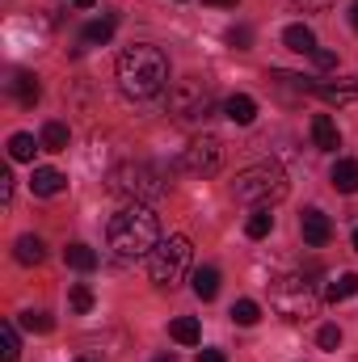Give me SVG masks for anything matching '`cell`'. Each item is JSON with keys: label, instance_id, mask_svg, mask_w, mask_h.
<instances>
[{"label": "cell", "instance_id": "obj_25", "mask_svg": "<svg viewBox=\"0 0 358 362\" xmlns=\"http://www.w3.org/2000/svg\"><path fill=\"white\" fill-rule=\"evenodd\" d=\"M270 228H274V215H270V206H258V211L249 215V223H245V232H249L253 240L270 236Z\"/></svg>", "mask_w": 358, "mask_h": 362}, {"label": "cell", "instance_id": "obj_32", "mask_svg": "<svg viewBox=\"0 0 358 362\" xmlns=\"http://www.w3.org/2000/svg\"><path fill=\"white\" fill-rule=\"evenodd\" d=\"M312 59H316V68H321V72H329V68H337V55H333V51H316Z\"/></svg>", "mask_w": 358, "mask_h": 362}, {"label": "cell", "instance_id": "obj_24", "mask_svg": "<svg viewBox=\"0 0 358 362\" xmlns=\"http://www.w3.org/2000/svg\"><path fill=\"white\" fill-rule=\"evenodd\" d=\"M17 354H21V341H17V329L4 320L0 325V362H17Z\"/></svg>", "mask_w": 358, "mask_h": 362}, {"label": "cell", "instance_id": "obj_18", "mask_svg": "<svg viewBox=\"0 0 358 362\" xmlns=\"http://www.w3.org/2000/svg\"><path fill=\"white\" fill-rule=\"evenodd\" d=\"M350 295H358V274H337V278L325 286V299H329V303H342V299H350Z\"/></svg>", "mask_w": 358, "mask_h": 362}, {"label": "cell", "instance_id": "obj_39", "mask_svg": "<svg viewBox=\"0 0 358 362\" xmlns=\"http://www.w3.org/2000/svg\"><path fill=\"white\" fill-rule=\"evenodd\" d=\"M156 362H173V358H169V354H165V358H156Z\"/></svg>", "mask_w": 358, "mask_h": 362}, {"label": "cell", "instance_id": "obj_28", "mask_svg": "<svg viewBox=\"0 0 358 362\" xmlns=\"http://www.w3.org/2000/svg\"><path fill=\"white\" fill-rule=\"evenodd\" d=\"M68 303H72V312H81V316H85V312L93 308V291L85 286V282H76V286H72V295H68Z\"/></svg>", "mask_w": 358, "mask_h": 362}, {"label": "cell", "instance_id": "obj_12", "mask_svg": "<svg viewBox=\"0 0 358 362\" xmlns=\"http://www.w3.org/2000/svg\"><path fill=\"white\" fill-rule=\"evenodd\" d=\"M312 144H316L321 152H337V148H342L337 122H333L329 114H316V118H312Z\"/></svg>", "mask_w": 358, "mask_h": 362}, {"label": "cell", "instance_id": "obj_29", "mask_svg": "<svg viewBox=\"0 0 358 362\" xmlns=\"http://www.w3.org/2000/svg\"><path fill=\"white\" fill-rule=\"evenodd\" d=\"M316 346H321V350H337V346H342V329H337V325H325V329L316 333Z\"/></svg>", "mask_w": 358, "mask_h": 362}, {"label": "cell", "instance_id": "obj_10", "mask_svg": "<svg viewBox=\"0 0 358 362\" xmlns=\"http://www.w3.org/2000/svg\"><path fill=\"white\" fill-rule=\"evenodd\" d=\"M8 93H13V101H17V105H25V110H30V105L42 97V85H38V76H34V72H13Z\"/></svg>", "mask_w": 358, "mask_h": 362}, {"label": "cell", "instance_id": "obj_11", "mask_svg": "<svg viewBox=\"0 0 358 362\" xmlns=\"http://www.w3.org/2000/svg\"><path fill=\"white\" fill-rule=\"evenodd\" d=\"M64 185H68V177H64L59 169H47V165H42V169L30 173V189H34L38 198H55V194H64Z\"/></svg>", "mask_w": 358, "mask_h": 362}, {"label": "cell", "instance_id": "obj_33", "mask_svg": "<svg viewBox=\"0 0 358 362\" xmlns=\"http://www.w3.org/2000/svg\"><path fill=\"white\" fill-rule=\"evenodd\" d=\"M295 4H304V8H312V13H321V8H329L333 0H295Z\"/></svg>", "mask_w": 358, "mask_h": 362}, {"label": "cell", "instance_id": "obj_27", "mask_svg": "<svg viewBox=\"0 0 358 362\" xmlns=\"http://www.w3.org/2000/svg\"><path fill=\"white\" fill-rule=\"evenodd\" d=\"M21 329H30V333H51L55 320H51L47 312H34V308H30V312H21Z\"/></svg>", "mask_w": 358, "mask_h": 362}, {"label": "cell", "instance_id": "obj_13", "mask_svg": "<svg viewBox=\"0 0 358 362\" xmlns=\"http://www.w3.org/2000/svg\"><path fill=\"white\" fill-rule=\"evenodd\" d=\"M282 42H287V51H295V55H316V51H321V47H316V34H312L308 25H299V21L282 30Z\"/></svg>", "mask_w": 358, "mask_h": 362}, {"label": "cell", "instance_id": "obj_17", "mask_svg": "<svg viewBox=\"0 0 358 362\" xmlns=\"http://www.w3.org/2000/svg\"><path fill=\"white\" fill-rule=\"evenodd\" d=\"M110 38H114V17H97V21H89L81 30V42L85 47H105Z\"/></svg>", "mask_w": 358, "mask_h": 362}, {"label": "cell", "instance_id": "obj_5", "mask_svg": "<svg viewBox=\"0 0 358 362\" xmlns=\"http://www.w3.org/2000/svg\"><path fill=\"white\" fill-rule=\"evenodd\" d=\"M190 240L185 236H169V240H161L152 253H148V278L156 282V286H173L181 282V274L190 270Z\"/></svg>", "mask_w": 358, "mask_h": 362}, {"label": "cell", "instance_id": "obj_31", "mask_svg": "<svg viewBox=\"0 0 358 362\" xmlns=\"http://www.w3.org/2000/svg\"><path fill=\"white\" fill-rule=\"evenodd\" d=\"M0 189H4V206H13V189H17V177H13L8 169L0 173Z\"/></svg>", "mask_w": 358, "mask_h": 362}, {"label": "cell", "instance_id": "obj_23", "mask_svg": "<svg viewBox=\"0 0 358 362\" xmlns=\"http://www.w3.org/2000/svg\"><path fill=\"white\" fill-rule=\"evenodd\" d=\"M38 139H42L47 152H68V127H64V122H47Z\"/></svg>", "mask_w": 358, "mask_h": 362}, {"label": "cell", "instance_id": "obj_8", "mask_svg": "<svg viewBox=\"0 0 358 362\" xmlns=\"http://www.w3.org/2000/svg\"><path fill=\"white\" fill-rule=\"evenodd\" d=\"M219 160H224V144H219L215 135L190 139L185 152H181V169H190V173H198V177H211V173L219 169Z\"/></svg>", "mask_w": 358, "mask_h": 362}, {"label": "cell", "instance_id": "obj_4", "mask_svg": "<svg viewBox=\"0 0 358 362\" xmlns=\"http://www.w3.org/2000/svg\"><path fill=\"white\" fill-rule=\"evenodd\" d=\"M232 194H236V202H249L258 211V206H270V202L287 198V177H282L278 165H253V169L236 173Z\"/></svg>", "mask_w": 358, "mask_h": 362}, {"label": "cell", "instance_id": "obj_22", "mask_svg": "<svg viewBox=\"0 0 358 362\" xmlns=\"http://www.w3.org/2000/svg\"><path fill=\"white\" fill-rule=\"evenodd\" d=\"M169 333H173V341H181V346H198V337H202V329H198L194 316H178L169 325Z\"/></svg>", "mask_w": 358, "mask_h": 362}, {"label": "cell", "instance_id": "obj_36", "mask_svg": "<svg viewBox=\"0 0 358 362\" xmlns=\"http://www.w3.org/2000/svg\"><path fill=\"white\" fill-rule=\"evenodd\" d=\"M72 4H81V8H93V4H97V0H72Z\"/></svg>", "mask_w": 358, "mask_h": 362}, {"label": "cell", "instance_id": "obj_6", "mask_svg": "<svg viewBox=\"0 0 358 362\" xmlns=\"http://www.w3.org/2000/svg\"><path fill=\"white\" fill-rule=\"evenodd\" d=\"M169 110L178 114L181 122H198V118H207V114L215 110V89H211V81H198V76L178 81L173 93H169Z\"/></svg>", "mask_w": 358, "mask_h": 362}, {"label": "cell", "instance_id": "obj_16", "mask_svg": "<svg viewBox=\"0 0 358 362\" xmlns=\"http://www.w3.org/2000/svg\"><path fill=\"white\" fill-rule=\"evenodd\" d=\"M329 181H333L337 194H358V160H337Z\"/></svg>", "mask_w": 358, "mask_h": 362}, {"label": "cell", "instance_id": "obj_15", "mask_svg": "<svg viewBox=\"0 0 358 362\" xmlns=\"http://www.w3.org/2000/svg\"><path fill=\"white\" fill-rule=\"evenodd\" d=\"M13 257H17V266H42V262H47V245H42V236H17Z\"/></svg>", "mask_w": 358, "mask_h": 362}, {"label": "cell", "instance_id": "obj_19", "mask_svg": "<svg viewBox=\"0 0 358 362\" xmlns=\"http://www.w3.org/2000/svg\"><path fill=\"white\" fill-rule=\"evenodd\" d=\"M194 295H198V299H215V295H219V270H215V266L194 270Z\"/></svg>", "mask_w": 358, "mask_h": 362}, {"label": "cell", "instance_id": "obj_1", "mask_svg": "<svg viewBox=\"0 0 358 362\" xmlns=\"http://www.w3.org/2000/svg\"><path fill=\"white\" fill-rule=\"evenodd\" d=\"M169 85V59L161 47L135 42L118 55V89L127 93L131 101H148Z\"/></svg>", "mask_w": 358, "mask_h": 362}, {"label": "cell", "instance_id": "obj_34", "mask_svg": "<svg viewBox=\"0 0 358 362\" xmlns=\"http://www.w3.org/2000/svg\"><path fill=\"white\" fill-rule=\"evenodd\" d=\"M198 362H228V358H224L219 350H202V354H198Z\"/></svg>", "mask_w": 358, "mask_h": 362}, {"label": "cell", "instance_id": "obj_20", "mask_svg": "<svg viewBox=\"0 0 358 362\" xmlns=\"http://www.w3.org/2000/svg\"><path fill=\"white\" fill-rule=\"evenodd\" d=\"M64 262H68L72 270H81V274L97 270V253H93L89 245H68V249H64Z\"/></svg>", "mask_w": 358, "mask_h": 362}, {"label": "cell", "instance_id": "obj_9", "mask_svg": "<svg viewBox=\"0 0 358 362\" xmlns=\"http://www.w3.org/2000/svg\"><path fill=\"white\" fill-rule=\"evenodd\" d=\"M299 232H304V240L312 245V249H325L329 245V236H333V223H329V215L325 211H304V219H299Z\"/></svg>", "mask_w": 358, "mask_h": 362}, {"label": "cell", "instance_id": "obj_30", "mask_svg": "<svg viewBox=\"0 0 358 362\" xmlns=\"http://www.w3.org/2000/svg\"><path fill=\"white\" fill-rule=\"evenodd\" d=\"M228 42H232L236 51H249V42H253V30H249V25H236V30H228Z\"/></svg>", "mask_w": 358, "mask_h": 362}, {"label": "cell", "instance_id": "obj_21", "mask_svg": "<svg viewBox=\"0 0 358 362\" xmlns=\"http://www.w3.org/2000/svg\"><path fill=\"white\" fill-rule=\"evenodd\" d=\"M38 148H42V139H34V135H25V131H17V135L8 139V156H13V160H34Z\"/></svg>", "mask_w": 358, "mask_h": 362}, {"label": "cell", "instance_id": "obj_35", "mask_svg": "<svg viewBox=\"0 0 358 362\" xmlns=\"http://www.w3.org/2000/svg\"><path fill=\"white\" fill-rule=\"evenodd\" d=\"M350 25H354V30H358V0H354V4H350Z\"/></svg>", "mask_w": 358, "mask_h": 362}, {"label": "cell", "instance_id": "obj_14", "mask_svg": "<svg viewBox=\"0 0 358 362\" xmlns=\"http://www.w3.org/2000/svg\"><path fill=\"white\" fill-rule=\"evenodd\" d=\"M224 114H228L236 127H249V122L258 118V101H253L249 93H232V97L224 101Z\"/></svg>", "mask_w": 358, "mask_h": 362}, {"label": "cell", "instance_id": "obj_37", "mask_svg": "<svg viewBox=\"0 0 358 362\" xmlns=\"http://www.w3.org/2000/svg\"><path fill=\"white\" fill-rule=\"evenodd\" d=\"M207 4H224V8H228V4H236V0H207Z\"/></svg>", "mask_w": 358, "mask_h": 362}, {"label": "cell", "instance_id": "obj_26", "mask_svg": "<svg viewBox=\"0 0 358 362\" xmlns=\"http://www.w3.org/2000/svg\"><path fill=\"white\" fill-rule=\"evenodd\" d=\"M232 320L249 329V325H258V320H262V308H258L253 299H236V303H232Z\"/></svg>", "mask_w": 358, "mask_h": 362}, {"label": "cell", "instance_id": "obj_3", "mask_svg": "<svg viewBox=\"0 0 358 362\" xmlns=\"http://www.w3.org/2000/svg\"><path fill=\"white\" fill-rule=\"evenodd\" d=\"M110 189L118 198H127V202H152V198L165 194V177L148 160H127V165H118L110 173Z\"/></svg>", "mask_w": 358, "mask_h": 362}, {"label": "cell", "instance_id": "obj_40", "mask_svg": "<svg viewBox=\"0 0 358 362\" xmlns=\"http://www.w3.org/2000/svg\"><path fill=\"white\" fill-rule=\"evenodd\" d=\"M76 362H85V358H76Z\"/></svg>", "mask_w": 358, "mask_h": 362}, {"label": "cell", "instance_id": "obj_7", "mask_svg": "<svg viewBox=\"0 0 358 362\" xmlns=\"http://www.w3.org/2000/svg\"><path fill=\"white\" fill-rule=\"evenodd\" d=\"M274 308H278L287 320H308V316L316 312V291H312V282L299 278V274L274 282Z\"/></svg>", "mask_w": 358, "mask_h": 362}, {"label": "cell", "instance_id": "obj_38", "mask_svg": "<svg viewBox=\"0 0 358 362\" xmlns=\"http://www.w3.org/2000/svg\"><path fill=\"white\" fill-rule=\"evenodd\" d=\"M350 240H354V249H358V228H354V236H350Z\"/></svg>", "mask_w": 358, "mask_h": 362}, {"label": "cell", "instance_id": "obj_2", "mask_svg": "<svg viewBox=\"0 0 358 362\" xmlns=\"http://www.w3.org/2000/svg\"><path fill=\"white\" fill-rule=\"evenodd\" d=\"M161 245V219L148 202H127L114 219H110V249L118 257H148Z\"/></svg>", "mask_w": 358, "mask_h": 362}]
</instances>
